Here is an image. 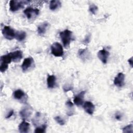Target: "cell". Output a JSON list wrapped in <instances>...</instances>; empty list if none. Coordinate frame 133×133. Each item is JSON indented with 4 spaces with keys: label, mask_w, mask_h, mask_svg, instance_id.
<instances>
[{
    "label": "cell",
    "mask_w": 133,
    "mask_h": 133,
    "mask_svg": "<svg viewBox=\"0 0 133 133\" xmlns=\"http://www.w3.org/2000/svg\"><path fill=\"white\" fill-rule=\"evenodd\" d=\"M56 78L55 76L53 75H48L47 78V86L49 88H53L56 85Z\"/></svg>",
    "instance_id": "15"
},
{
    "label": "cell",
    "mask_w": 133,
    "mask_h": 133,
    "mask_svg": "<svg viewBox=\"0 0 133 133\" xmlns=\"http://www.w3.org/2000/svg\"><path fill=\"white\" fill-rule=\"evenodd\" d=\"M78 54L79 57L82 59L83 60H84L85 58L87 56L88 54H87V50L86 49H79L78 51Z\"/></svg>",
    "instance_id": "20"
},
{
    "label": "cell",
    "mask_w": 133,
    "mask_h": 133,
    "mask_svg": "<svg viewBox=\"0 0 133 133\" xmlns=\"http://www.w3.org/2000/svg\"><path fill=\"white\" fill-rule=\"evenodd\" d=\"M85 94V91H82L78 95H76L74 98V103L77 106H81L83 104L84 97Z\"/></svg>",
    "instance_id": "11"
},
{
    "label": "cell",
    "mask_w": 133,
    "mask_h": 133,
    "mask_svg": "<svg viewBox=\"0 0 133 133\" xmlns=\"http://www.w3.org/2000/svg\"><path fill=\"white\" fill-rule=\"evenodd\" d=\"M51 52L55 57H62L63 55V47L62 45L58 42H55L51 45Z\"/></svg>",
    "instance_id": "3"
},
{
    "label": "cell",
    "mask_w": 133,
    "mask_h": 133,
    "mask_svg": "<svg viewBox=\"0 0 133 133\" xmlns=\"http://www.w3.org/2000/svg\"><path fill=\"white\" fill-rule=\"evenodd\" d=\"M54 119L56 121V122L60 125H64L65 124V121H64V119H63L59 116H57L55 117Z\"/></svg>",
    "instance_id": "23"
},
{
    "label": "cell",
    "mask_w": 133,
    "mask_h": 133,
    "mask_svg": "<svg viewBox=\"0 0 133 133\" xmlns=\"http://www.w3.org/2000/svg\"><path fill=\"white\" fill-rule=\"evenodd\" d=\"M128 62H129V64H130V65L132 67V63H133V61H132V57H131L128 60Z\"/></svg>",
    "instance_id": "29"
},
{
    "label": "cell",
    "mask_w": 133,
    "mask_h": 133,
    "mask_svg": "<svg viewBox=\"0 0 133 133\" xmlns=\"http://www.w3.org/2000/svg\"><path fill=\"white\" fill-rule=\"evenodd\" d=\"M9 54L11 58L12 61L14 62L19 61L22 59L23 56L22 52L20 50H16Z\"/></svg>",
    "instance_id": "12"
},
{
    "label": "cell",
    "mask_w": 133,
    "mask_h": 133,
    "mask_svg": "<svg viewBox=\"0 0 133 133\" xmlns=\"http://www.w3.org/2000/svg\"><path fill=\"white\" fill-rule=\"evenodd\" d=\"M26 37V33L24 31H17L16 32L15 38L18 41H22Z\"/></svg>",
    "instance_id": "19"
},
{
    "label": "cell",
    "mask_w": 133,
    "mask_h": 133,
    "mask_svg": "<svg viewBox=\"0 0 133 133\" xmlns=\"http://www.w3.org/2000/svg\"><path fill=\"white\" fill-rule=\"evenodd\" d=\"M29 1H15L11 0L9 2L10 10L12 12H15L18 10L20 8L24 7V5L29 3Z\"/></svg>",
    "instance_id": "2"
},
{
    "label": "cell",
    "mask_w": 133,
    "mask_h": 133,
    "mask_svg": "<svg viewBox=\"0 0 133 133\" xmlns=\"http://www.w3.org/2000/svg\"><path fill=\"white\" fill-rule=\"evenodd\" d=\"M72 87H70V86H69V87H68V86H66V87L64 86V87H63V90H64V91L65 92H67V91H68L69 90H72Z\"/></svg>",
    "instance_id": "28"
},
{
    "label": "cell",
    "mask_w": 133,
    "mask_h": 133,
    "mask_svg": "<svg viewBox=\"0 0 133 133\" xmlns=\"http://www.w3.org/2000/svg\"><path fill=\"white\" fill-rule=\"evenodd\" d=\"M2 33L4 37L7 39L11 40L15 37L16 32L13 29L9 26H5L2 30Z\"/></svg>",
    "instance_id": "6"
},
{
    "label": "cell",
    "mask_w": 133,
    "mask_h": 133,
    "mask_svg": "<svg viewBox=\"0 0 133 133\" xmlns=\"http://www.w3.org/2000/svg\"><path fill=\"white\" fill-rule=\"evenodd\" d=\"M83 108L85 112L89 115H92L95 111V105L90 101H86L84 103Z\"/></svg>",
    "instance_id": "9"
},
{
    "label": "cell",
    "mask_w": 133,
    "mask_h": 133,
    "mask_svg": "<svg viewBox=\"0 0 133 133\" xmlns=\"http://www.w3.org/2000/svg\"><path fill=\"white\" fill-rule=\"evenodd\" d=\"M89 10L90 12H91L92 14L95 15V14H96V13L97 12V11L98 10V7L95 5L92 4L89 6Z\"/></svg>",
    "instance_id": "24"
},
{
    "label": "cell",
    "mask_w": 133,
    "mask_h": 133,
    "mask_svg": "<svg viewBox=\"0 0 133 133\" xmlns=\"http://www.w3.org/2000/svg\"><path fill=\"white\" fill-rule=\"evenodd\" d=\"M132 124H129L125 127L123 128V131L124 132H129V133H132L133 131L132 130Z\"/></svg>",
    "instance_id": "22"
},
{
    "label": "cell",
    "mask_w": 133,
    "mask_h": 133,
    "mask_svg": "<svg viewBox=\"0 0 133 133\" xmlns=\"http://www.w3.org/2000/svg\"><path fill=\"white\" fill-rule=\"evenodd\" d=\"M13 114H14V111L12 110H10V111L7 113V114L6 115V118H8L10 117L13 115Z\"/></svg>",
    "instance_id": "26"
},
{
    "label": "cell",
    "mask_w": 133,
    "mask_h": 133,
    "mask_svg": "<svg viewBox=\"0 0 133 133\" xmlns=\"http://www.w3.org/2000/svg\"><path fill=\"white\" fill-rule=\"evenodd\" d=\"M12 59L9 54L3 55L1 57L0 71L1 72H5L8 69V64L10 63Z\"/></svg>",
    "instance_id": "4"
},
{
    "label": "cell",
    "mask_w": 133,
    "mask_h": 133,
    "mask_svg": "<svg viewBox=\"0 0 133 133\" xmlns=\"http://www.w3.org/2000/svg\"><path fill=\"white\" fill-rule=\"evenodd\" d=\"M34 63V60L33 58L31 57H28L25 58L21 65V68L23 71H27L32 65V64Z\"/></svg>",
    "instance_id": "10"
},
{
    "label": "cell",
    "mask_w": 133,
    "mask_h": 133,
    "mask_svg": "<svg viewBox=\"0 0 133 133\" xmlns=\"http://www.w3.org/2000/svg\"><path fill=\"white\" fill-rule=\"evenodd\" d=\"M46 127H47L46 124L44 123V124L42 125V126L36 127V129H35L34 132H39V133L45 132L46 128Z\"/></svg>",
    "instance_id": "21"
},
{
    "label": "cell",
    "mask_w": 133,
    "mask_h": 133,
    "mask_svg": "<svg viewBox=\"0 0 133 133\" xmlns=\"http://www.w3.org/2000/svg\"><path fill=\"white\" fill-rule=\"evenodd\" d=\"M61 3L59 1H51L49 4V8L51 10H56L61 7Z\"/></svg>",
    "instance_id": "17"
},
{
    "label": "cell",
    "mask_w": 133,
    "mask_h": 133,
    "mask_svg": "<svg viewBox=\"0 0 133 133\" xmlns=\"http://www.w3.org/2000/svg\"><path fill=\"white\" fill-rule=\"evenodd\" d=\"M60 36L63 43V46L66 48L69 46L72 38V33L69 30H65L64 31L60 33Z\"/></svg>",
    "instance_id": "1"
},
{
    "label": "cell",
    "mask_w": 133,
    "mask_h": 133,
    "mask_svg": "<svg viewBox=\"0 0 133 133\" xmlns=\"http://www.w3.org/2000/svg\"><path fill=\"white\" fill-rule=\"evenodd\" d=\"M98 57L99 59L101 61V62L105 64L107 62L108 59L109 58L110 53L108 51H107L105 49H102V50H100L98 52Z\"/></svg>",
    "instance_id": "8"
},
{
    "label": "cell",
    "mask_w": 133,
    "mask_h": 133,
    "mask_svg": "<svg viewBox=\"0 0 133 133\" xmlns=\"http://www.w3.org/2000/svg\"><path fill=\"white\" fill-rule=\"evenodd\" d=\"M24 96L25 93L21 89L16 90L14 92V97L17 100H21Z\"/></svg>",
    "instance_id": "18"
},
{
    "label": "cell",
    "mask_w": 133,
    "mask_h": 133,
    "mask_svg": "<svg viewBox=\"0 0 133 133\" xmlns=\"http://www.w3.org/2000/svg\"><path fill=\"white\" fill-rule=\"evenodd\" d=\"M66 105L68 108H73V103H72L71 101L68 100V101L66 102Z\"/></svg>",
    "instance_id": "25"
},
{
    "label": "cell",
    "mask_w": 133,
    "mask_h": 133,
    "mask_svg": "<svg viewBox=\"0 0 133 133\" xmlns=\"http://www.w3.org/2000/svg\"><path fill=\"white\" fill-rule=\"evenodd\" d=\"M23 12L28 20H33L38 15L39 10L37 8H33L29 7L24 10Z\"/></svg>",
    "instance_id": "5"
},
{
    "label": "cell",
    "mask_w": 133,
    "mask_h": 133,
    "mask_svg": "<svg viewBox=\"0 0 133 133\" xmlns=\"http://www.w3.org/2000/svg\"><path fill=\"white\" fill-rule=\"evenodd\" d=\"M19 130L20 132L22 133H25L28 132L29 128H30V124L25 122V121H22L19 125Z\"/></svg>",
    "instance_id": "13"
},
{
    "label": "cell",
    "mask_w": 133,
    "mask_h": 133,
    "mask_svg": "<svg viewBox=\"0 0 133 133\" xmlns=\"http://www.w3.org/2000/svg\"><path fill=\"white\" fill-rule=\"evenodd\" d=\"M32 114V111L31 110L28 108H25L24 109H23L20 112V115L21 116V117L23 119H26L29 117L31 116Z\"/></svg>",
    "instance_id": "16"
},
{
    "label": "cell",
    "mask_w": 133,
    "mask_h": 133,
    "mask_svg": "<svg viewBox=\"0 0 133 133\" xmlns=\"http://www.w3.org/2000/svg\"><path fill=\"white\" fill-rule=\"evenodd\" d=\"M48 25H49V24L47 22H44L42 24H41V25H39L37 28L38 34L41 36L43 35L45 33V32L48 28Z\"/></svg>",
    "instance_id": "14"
},
{
    "label": "cell",
    "mask_w": 133,
    "mask_h": 133,
    "mask_svg": "<svg viewBox=\"0 0 133 133\" xmlns=\"http://www.w3.org/2000/svg\"><path fill=\"white\" fill-rule=\"evenodd\" d=\"M125 75L123 73H119L114 78V84L118 87H122L124 85Z\"/></svg>",
    "instance_id": "7"
},
{
    "label": "cell",
    "mask_w": 133,
    "mask_h": 133,
    "mask_svg": "<svg viewBox=\"0 0 133 133\" xmlns=\"http://www.w3.org/2000/svg\"><path fill=\"white\" fill-rule=\"evenodd\" d=\"M115 118L117 120H120L121 119V118H122V115L121 114H120L119 113H116L115 115Z\"/></svg>",
    "instance_id": "27"
}]
</instances>
